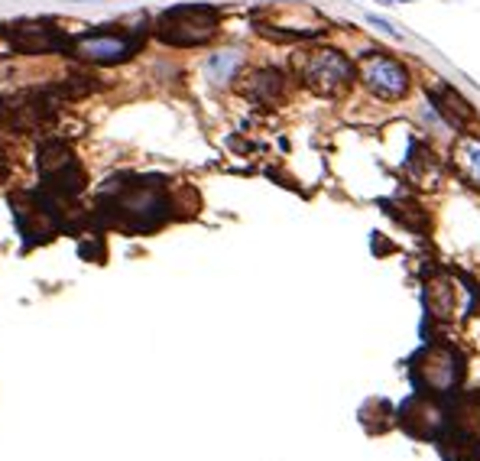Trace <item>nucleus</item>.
Wrapping results in <instances>:
<instances>
[{"label": "nucleus", "mask_w": 480, "mask_h": 461, "mask_svg": "<svg viewBox=\"0 0 480 461\" xmlns=\"http://www.w3.org/2000/svg\"><path fill=\"white\" fill-rule=\"evenodd\" d=\"M221 14L208 4H183V7H169L156 23V37L169 46H204L218 33Z\"/></svg>", "instance_id": "nucleus-1"}, {"label": "nucleus", "mask_w": 480, "mask_h": 461, "mask_svg": "<svg viewBox=\"0 0 480 461\" xmlns=\"http://www.w3.org/2000/svg\"><path fill=\"white\" fill-rule=\"evenodd\" d=\"M412 381L423 393H452L464 381V358L452 344H425L412 358Z\"/></svg>", "instance_id": "nucleus-2"}, {"label": "nucleus", "mask_w": 480, "mask_h": 461, "mask_svg": "<svg viewBox=\"0 0 480 461\" xmlns=\"http://www.w3.org/2000/svg\"><path fill=\"white\" fill-rule=\"evenodd\" d=\"M296 72L306 81V89H312L315 95L335 98L341 91L350 89L354 81V66L344 52L338 49H312L296 56Z\"/></svg>", "instance_id": "nucleus-3"}, {"label": "nucleus", "mask_w": 480, "mask_h": 461, "mask_svg": "<svg viewBox=\"0 0 480 461\" xmlns=\"http://www.w3.org/2000/svg\"><path fill=\"white\" fill-rule=\"evenodd\" d=\"M438 439L444 442V452L454 448V461L480 458V393H464L454 400Z\"/></svg>", "instance_id": "nucleus-4"}, {"label": "nucleus", "mask_w": 480, "mask_h": 461, "mask_svg": "<svg viewBox=\"0 0 480 461\" xmlns=\"http://www.w3.org/2000/svg\"><path fill=\"white\" fill-rule=\"evenodd\" d=\"M39 169H43V179L52 189V195H78L81 185H85V173L75 162L72 150L58 140L39 150Z\"/></svg>", "instance_id": "nucleus-5"}, {"label": "nucleus", "mask_w": 480, "mask_h": 461, "mask_svg": "<svg viewBox=\"0 0 480 461\" xmlns=\"http://www.w3.org/2000/svg\"><path fill=\"white\" fill-rule=\"evenodd\" d=\"M360 79L383 101H400L409 91V68L383 56V52H370V56L360 59Z\"/></svg>", "instance_id": "nucleus-6"}, {"label": "nucleus", "mask_w": 480, "mask_h": 461, "mask_svg": "<svg viewBox=\"0 0 480 461\" xmlns=\"http://www.w3.org/2000/svg\"><path fill=\"white\" fill-rule=\"evenodd\" d=\"M137 46L127 37H117V33H85L72 43V56L85 62H98V66H117V62H127L133 56Z\"/></svg>", "instance_id": "nucleus-7"}, {"label": "nucleus", "mask_w": 480, "mask_h": 461, "mask_svg": "<svg viewBox=\"0 0 480 461\" xmlns=\"http://www.w3.org/2000/svg\"><path fill=\"white\" fill-rule=\"evenodd\" d=\"M49 118V104L39 95H4L0 98V131L26 133Z\"/></svg>", "instance_id": "nucleus-8"}, {"label": "nucleus", "mask_w": 480, "mask_h": 461, "mask_svg": "<svg viewBox=\"0 0 480 461\" xmlns=\"http://www.w3.org/2000/svg\"><path fill=\"white\" fill-rule=\"evenodd\" d=\"M425 95L432 98V104H435V110L442 114L444 124L454 127V131H471V127L477 124L474 104L467 101L458 89H452V85H444V81L435 79L432 85H425Z\"/></svg>", "instance_id": "nucleus-9"}, {"label": "nucleus", "mask_w": 480, "mask_h": 461, "mask_svg": "<svg viewBox=\"0 0 480 461\" xmlns=\"http://www.w3.org/2000/svg\"><path fill=\"white\" fill-rule=\"evenodd\" d=\"M444 416H448V410H444L432 393L412 396V400L402 406V425H406L412 435H419V439H438L444 429Z\"/></svg>", "instance_id": "nucleus-10"}, {"label": "nucleus", "mask_w": 480, "mask_h": 461, "mask_svg": "<svg viewBox=\"0 0 480 461\" xmlns=\"http://www.w3.org/2000/svg\"><path fill=\"white\" fill-rule=\"evenodd\" d=\"M7 39H10V49L26 52V56H39V52L62 49V46H66L62 33H58L52 23H43V20L14 23V26L7 30Z\"/></svg>", "instance_id": "nucleus-11"}, {"label": "nucleus", "mask_w": 480, "mask_h": 461, "mask_svg": "<svg viewBox=\"0 0 480 461\" xmlns=\"http://www.w3.org/2000/svg\"><path fill=\"white\" fill-rule=\"evenodd\" d=\"M425 306L435 319H454V312L461 309V286L452 273H438L435 279H429L425 286Z\"/></svg>", "instance_id": "nucleus-12"}, {"label": "nucleus", "mask_w": 480, "mask_h": 461, "mask_svg": "<svg viewBox=\"0 0 480 461\" xmlns=\"http://www.w3.org/2000/svg\"><path fill=\"white\" fill-rule=\"evenodd\" d=\"M452 166L471 189L480 192V137H474V133L458 137V143L452 147Z\"/></svg>", "instance_id": "nucleus-13"}, {"label": "nucleus", "mask_w": 480, "mask_h": 461, "mask_svg": "<svg viewBox=\"0 0 480 461\" xmlns=\"http://www.w3.org/2000/svg\"><path fill=\"white\" fill-rule=\"evenodd\" d=\"M244 91L250 95V101L263 104V108H277L286 98V79L279 72H273V68H260V72L250 75Z\"/></svg>", "instance_id": "nucleus-14"}, {"label": "nucleus", "mask_w": 480, "mask_h": 461, "mask_svg": "<svg viewBox=\"0 0 480 461\" xmlns=\"http://www.w3.org/2000/svg\"><path fill=\"white\" fill-rule=\"evenodd\" d=\"M406 166H409V176L423 185V189H435V185L442 183V162H438L435 153H432L429 147H423V143H412V147H409Z\"/></svg>", "instance_id": "nucleus-15"}, {"label": "nucleus", "mask_w": 480, "mask_h": 461, "mask_svg": "<svg viewBox=\"0 0 480 461\" xmlns=\"http://www.w3.org/2000/svg\"><path fill=\"white\" fill-rule=\"evenodd\" d=\"M237 66H240L237 52H218V56L208 59V75H212L214 81H231L234 72H237Z\"/></svg>", "instance_id": "nucleus-16"}, {"label": "nucleus", "mask_w": 480, "mask_h": 461, "mask_svg": "<svg viewBox=\"0 0 480 461\" xmlns=\"http://www.w3.org/2000/svg\"><path fill=\"white\" fill-rule=\"evenodd\" d=\"M7 176V153H4V150H0V179Z\"/></svg>", "instance_id": "nucleus-17"}]
</instances>
